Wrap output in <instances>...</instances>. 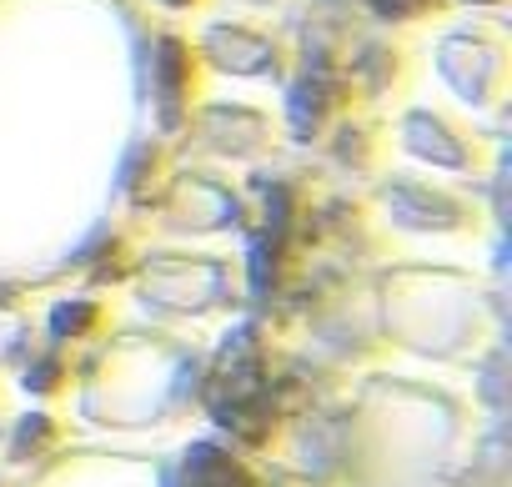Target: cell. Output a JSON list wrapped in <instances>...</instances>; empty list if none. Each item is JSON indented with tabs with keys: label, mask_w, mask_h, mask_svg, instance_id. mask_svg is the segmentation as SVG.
Wrapping results in <instances>:
<instances>
[{
	"label": "cell",
	"mask_w": 512,
	"mask_h": 487,
	"mask_svg": "<svg viewBox=\"0 0 512 487\" xmlns=\"http://www.w3.org/2000/svg\"><path fill=\"white\" fill-rule=\"evenodd\" d=\"M191 487H246V477H241L226 457H216V452H196Z\"/></svg>",
	"instance_id": "1"
}]
</instances>
